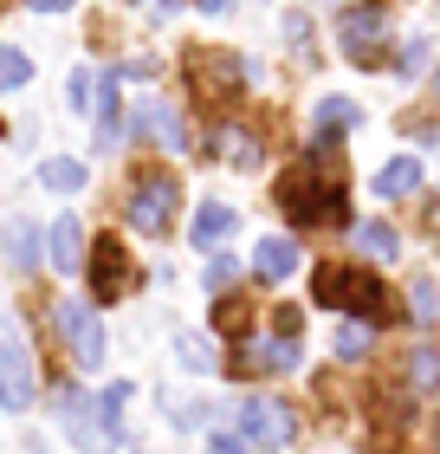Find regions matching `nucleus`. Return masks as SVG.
<instances>
[{
	"instance_id": "obj_22",
	"label": "nucleus",
	"mask_w": 440,
	"mask_h": 454,
	"mask_svg": "<svg viewBox=\"0 0 440 454\" xmlns=\"http://www.w3.org/2000/svg\"><path fill=\"white\" fill-rule=\"evenodd\" d=\"M408 299H414L408 312L421 318V325H434V312H440V299H434V279H414V286H408Z\"/></svg>"
},
{
	"instance_id": "obj_18",
	"label": "nucleus",
	"mask_w": 440,
	"mask_h": 454,
	"mask_svg": "<svg viewBox=\"0 0 440 454\" xmlns=\"http://www.w3.org/2000/svg\"><path fill=\"white\" fill-rule=\"evenodd\" d=\"M337 130H356V105L350 98H324L318 105V137H337Z\"/></svg>"
},
{
	"instance_id": "obj_15",
	"label": "nucleus",
	"mask_w": 440,
	"mask_h": 454,
	"mask_svg": "<svg viewBox=\"0 0 440 454\" xmlns=\"http://www.w3.org/2000/svg\"><path fill=\"white\" fill-rule=\"evenodd\" d=\"M240 227L234 208H220V201H207V208H195V247H220L227 234Z\"/></svg>"
},
{
	"instance_id": "obj_7",
	"label": "nucleus",
	"mask_w": 440,
	"mask_h": 454,
	"mask_svg": "<svg viewBox=\"0 0 440 454\" xmlns=\"http://www.w3.org/2000/svg\"><path fill=\"white\" fill-rule=\"evenodd\" d=\"M123 286H130V254L117 240H97L91 247V305H111Z\"/></svg>"
},
{
	"instance_id": "obj_13",
	"label": "nucleus",
	"mask_w": 440,
	"mask_h": 454,
	"mask_svg": "<svg viewBox=\"0 0 440 454\" xmlns=\"http://www.w3.org/2000/svg\"><path fill=\"white\" fill-rule=\"evenodd\" d=\"M253 266H259V279H285L291 266H298V240H285V234H272V240H259V254H253Z\"/></svg>"
},
{
	"instance_id": "obj_10",
	"label": "nucleus",
	"mask_w": 440,
	"mask_h": 454,
	"mask_svg": "<svg viewBox=\"0 0 440 454\" xmlns=\"http://www.w3.org/2000/svg\"><path fill=\"white\" fill-rule=\"evenodd\" d=\"M58 416H66L78 448H111V435H104V422H97V403H85L78 389H58Z\"/></svg>"
},
{
	"instance_id": "obj_11",
	"label": "nucleus",
	"mask_w": 440,
	"mask_h": 454,
	"mask_svg": "<svg viewBox=\"0 0 440 454\" xmlns=\"http://www.w3.org/2000/svg\"><path fill=\"white\" fill-rule=\"evenodd\" d=\"M240 357L259 364V370H298V338H291V332H279V338H246Z\"/></svg>"
},
{
	"instance_id": "obj_30",
	"label": "nucleus",
	"mask_w": 440,
	"mask_h": 454,
	"mask_svg": "<svg viewBox=\"0 0 440 454\" xmlns=\"http://www.w3.org/2000/svg\"><path fill=\"white\" fill-rule=\"evenodd\" d=\"M227 7H234V0H201V13H227Z\"/></svg>"
},
{
	"instance_id": "obj_1",
	"label": "nucleus",
	"mask_w": 440,
	"mask_h": 454,
	"mask_svg": "<svg viewBox=\"0 0 440 454\" xmlns=\"http://www.w3.org/2000/svg\"><path fill=\"white\" fill-rule=\"evenodd\" d=\"M279 208L298 227H337L350 215V189H344V176L330 169V137H318V143H311V156L285 176Z\"/></svg>"
},
{
	"instance_id": "obj_28",
	"label": "nucleus",
	"mask_w": 440,
	"mask_h": 454,
	"mask_svg": "<svg viewBox=\"0 0 440 454\" xmlns=\"http://www.w3.org/2000/svg\"><path fill=\"white\" fill-rule=\"evenodd\" d=\"M207 454H253V448H246L240 435H220V442H207Z\"/></svg>"
},
{
	"instance_id": "obj_17",
	"label": "nucleus",
	"mask_w": 440,
	"mask_h": 454,
	"mask_svg": "<svg viewBox=\"0 0 440 454\" xmlns=\"http://www.w3.org/2000/svg\"><path fill=\"white\" fill-rule=\"evenodd\" d=\"M220 156L234 162V169H253L259 162V137L253 130H220Z\"/></svg>"
},
{
	"instance_id": "obj_9",
	"label": "nucleus",
	"mask_w": 440,
	"mask_h": 454,
	"mask_svg": "<svg viewBox=\"0 0 440 454\" xmlns=\"http://www.w3.org/2000/svg\"><path fill=\"white\" fill-rule=\"evenodd\" d=\"M46 266L52 273H78V266H85V227H78L72 215H58L46 227Z\"/></svg>"
},
{
	"instance_id": "obj_20",
	"label": "nucleus",
	"mask_w": 440,
	"mask_h": 454,
	"mask_svg": "<svg viewBox=\"0 0 440 454\" xmlns=\"http://www.w3.org/2000/svg\"><path fill=\"white\" fill-rule=\"evenodd\" d=\"M175 350H181V370H214V364H220V357H214V344H207L201 332H181Z\"/></svg>"
},
{
	"instance_id": "obj_8",
	"label": "nucleus",
	"mask_w": 440,
	"mask_h": 454,
	"mask_svg": "<svg viewBox=\"0 0 440 454\" xmlns=\"http://www.w3.org/2000/svg\"><path fill=\"white\" fill-rule=\"evenodd\" d=\"M382 27H389V13L375 7V0H363V7H350V13H344L337 39H344V52H350V59H363V66H369V59H375V39H382Z\"/></svg>"
},
{
	"instance_id": "obj_27",
	"label": "nucleus",
	"mask_w": 440,
	"mask_h": 454,
	"mask_svg": "<svg viewBox=\"0 0 440 454\" xmlns=\"http://www.w3.org/2000/svg\"><path fill=\"white\" fill-rule=\"evenodd\" d=\"M421 66H428V46H421V39H414V46H408V52H402V72H408V78H414V72H421Z\"/></svg>"
},
{
	"instance_id": "obj_19",
	"label": "nucleus",
	"mask_w": 440,
	"mask_h": 454,
	"mask_svg": "<svg viewBox=\"0 0 440 454\" xmlns=\"http://www.w3.org/2000/svg\"><path fill=\"white\" fill-rule=\"evenodd\" d=\"M356 247H363V254H375V260H389L402 240H395V227H389V221H363V227H356Z\"/></svg>"
},
{
	"instance_id": "obj_16",
	"label": "nucleus",
	"mask_w": 440,
	"mask_h": 454,
	"mask_svg": "<svg viewBox=\"0 0 440 454\" xmlns=\"http://www.w3.org/2000/svg\"><path fill=\"white\" fill-rule=\"evenodd\" d=\"M39 189H52V195H78V189H85V162H72V156L39 162Z\"/></svg>"
},
{
	"instance_id": "obj_3",
	"label": "nucleus",
	"mask_w": 440,
	"mask_h": 454,
	"mask_svg": "<svg viewBox=\"0 0 440 454\" xmlns=\"http://www.w3.org/2000/svg\"><path fill=\"white\" fill-rule=\"evenodd\" d=\"M39 396V377H33V350H27V332L19 318H0V409L27 416Z\"/></svg>"
},
{
	"instance_id": "obj_25",
	"label": "nucleus",
	"mask_w": 440,
	"mask_h": 454,
	"mask_svg": "<svg viewBox=\"0 0 440 454\" xmlns=\"http://www.w3.org/2000/svg\"><path fill=\"white\" fill-rule=\"evenodd\" d=\"M408 377H414V383H421V389H428V383L440 377V350H414V364H408Z\"/></svg>"
},
{
	"instance_id": "obj_24",
	"label": "nucleus",
	"mask_w": 440,
	"mask_h": 454,
	"mask_svg": "<svg viewBox=\"0 0 440 454\" xmlns=\"http://www.w3.org/2000/svg\"><path fill=\"white\" fill-rule=\"evenodd\" d=\"M234 273H240V260H234V254H214V260H207V273H201V279H207V286L220 293V286L234 279Z\"/></svg>"
},
{
	"instance_id": "obj_4",
	"label": "nucleus",
	"mask_w": 440,
	"mask_h": 454,
	"mask_svg": "<svg viewBox=\"0 0 440 454\" xmlns=\"http://www.w3.org/2000/svg\"><path fill=\"white\" fill-rule=\"evenodd\" d=\"M175 201H181V182H175L169 169H150V176L130 182V201H123V215H130L136 234H169Z\"/></svg>"
},
{
	"instance_id": "obj_6",
	"label": "nucleus",
	"mask_w": 440,
	"mask_h": 454,
	"mask_svg": "<svg viewBox=\"0 0 440 454\" xmlns=\"http://www.w3.org/2000/svg\"><path fill=\"white\" fill-rule=\"evenodd\" d=\"M58 332L78 370H104V325L91 312V299H58Z\"/></svg>"
},
{
	"instance_id": "obj_26",
	"label": "nucleus",
	"mask_w": 440,
	"mask_h": 454,
	"mask_svg": "<svg viewBox=\"0 0 440 454\" xmlns=\"http://www.w3.org/2000/svg\"><path fill=\"white\" fill-rule=\"evenodd\" d=\"M72 111H91V72L85 66L72 72Z\"/></svg>"
},
{
	"instance_id": "obj_5",
	"label": "nucleus",
	"mask_w": 440,
	"mask_h": 454,
	"mask_svg": "<svg viewBox=\"0 0 440 454\" xmlns=\"http://www.w3.org/2000/svg\"><path fill=\"white\" fill-rule=\"evenodd\" d=\"M291 435H298V409L279 403V396H246L240 403V442L259 448V454H279L291 448Z\"/></svg>"
},
{
	"instance_id": "obj_14",
	"label": "nucleus",
	"mask_w": 440,
	"mask_h": 454,
	"mask_svg": "<svg viewBox=\"0 0 440 454\" xmlns=\"http://www.w3.org/2000/svg\"><path fill=\"white\" fill-rule=\"evenodd\" d=\"M39 247H46V240H39V221H7V260L19 266V273L39 266Z\"/></svg>"
},
{
	"instance_id": "obj_31",
	"label": "nucleus",
	"mask_w": 440,
	"mask_h": 454,
	"mask_svg": "<svg viewBox=\"0 0 440 454\" xmlns=\"http://www.w3.org/2000/svg\"><path fill=\"white\" fill-rule=\"evenodd\" d=\"M434 85H440V78H434Z\"/></svg>"
},
{
	"instance_id": "obj_12",
	"label": "nucleus",
	"mask_w": 440,
	"mask_h": 454,
	"mask_svg": "<svg viewBox=\"0 0 440 454\" xmlns=\"http://www.w3.org/2000/svg\"><path fill=\"white\" fill-rule=\"evenodd\" d=\"M414 189H421V162H414V156H395L389 169L375 176V195H382V201H402V195H414Z\"/></svg>"
},
{
	"instance_id": "obj_23",
	"label": "nucleus",
	"mask_w": 440,
	"mask_h": 454,
	"mask_svg": "<svg viewBox=\"0 0 440 454\" xmlns=\"http://www.w3.org/2000/svg\"><path fill=\"white\" fill-rule=\"evenodd\" d=\"M369 350V325H344L337 332V357H363Z\"/></svg>"
},
{
	"instance_id": "obj_29",
	"label": "nucleus",
	"mask_w": 440,
	"mask_h": 454,
	"mask_svg": "<svg viewBox=\"0 0 440 454\" xmlns=\"http://www.w3.org/2000/svg\"><path fill=\"white\" fill-rule=\"evenodd\" d=\"M27 7H33V13H66L72 0H27Z\"/></svg>"
},
{
	"instance_id": "obj_2",
	"label": "nucleus",
	"mask_w": 440,
	"mask_h": 454,
	"mask_svg": "<svg viewBox=\"0 0 440 454\" xmlns=\"http://www.w3.org/2000/svg\"><path fill=\"white\" fill-rule=\"evenodd\" d=\"M311 293H318V305H344V312H356V318H389L382 279L363 273V266H318Z\"/></svg>"
},
{
	"instance_id": "obj_21",
	"label": "nucleus",
	"mask_w": 440,
	"mask_h": 454,
	"mask_svg": "<svg viewBox=\"0 0 440 454\" xmlns=\"http://www.w3.org/2000/svg\"><path fill=\"white\" fill-rule=\"evenodd\" d=\"M27 78H33V59L19 46H0V91H19Z\"/></svg>"
}]
</instances>
